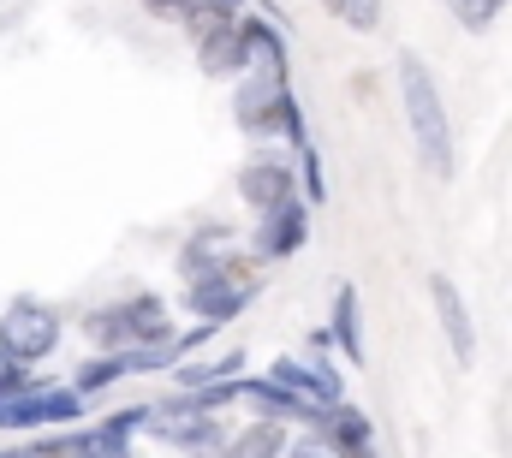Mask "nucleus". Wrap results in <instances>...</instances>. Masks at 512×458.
<instances>
[{
  "label": "nucleus",
  "instance_id": "f257e3e1",
  "mask_svg": "<svg viewBox=\"0 0 512 458\" xmlns=\"http://www.w3.org/2000/svg\"><path fill=\"white\" fill-rule=\"evenodd\" d=\"M399 108H405V125H411V143H417V161L429 179H453V125H447V102L429 78V66L399 48Z\"/></svg>",
  "mask_w": 512,
  "mask_h": 458
},
{
  "label": "nucleus",
  "instance_id": "f03ea898",
  "mask_svg": "<svg viewBox=\"0 0 512 458\" xmlns=\"http://www.w3.org/2000/svg\"><path fill=\"white\" fill-rule=\"evenodd\" d=\"M256 298H262V262H256L251 250H233L215 274H203V280L185 286V310L203 328H227L233 316L251 310Z\"/></svg>",
  "mask_w": 512,
  "mask_h": 458
},
{
  "label": "nucleus",
  "instance_id": "7ed1b4c3",
  "mask_svg": "<svg viewBox=\"0 0 512 458\" xmlns=\"http://www.w3.org/2000/svg\"><path fill=\"white\" fill-rule=\"evenodd\" d=\"M173 316L155 292H137V298H120V304H102V310H84V340L96 351H143V345L173 340Z\"/></svg>",
  "mask_w": 512,
  "mask_h": 458
},
{
  "label": "nucleus",
  "instance_id": "20e7f679",
  "mask_svg": "<svg viewBox=\"0 0 512 458\" xmlns=\"http://www.w3.org/2000/svg\"><path fill=\"white\" fill-rule=\"evenodd\" d=\"M90 417V399L72 381H30L24 393L0 399V435H60Z\"/></svg>",
  "mask_w": 512,
  "mask_h": 458
},
{
  "label": "nucleus",
  "instance_id": "39448f33",
  "mask_svg": "<svg viewBox=\"0 0 512 458\" xmlns=\"http://www.w3.org/2000/svg\"><path fill=\"white\" fill-rule=\"evenodd\" d=\"M149 435L161 447H179V453H191V458H227V441H233V429L215 411H203L191 393L149 405Z\"/></svg>",
  "mask_w": 512,
  "mask_h": 458
},
{
  "label": "nucleus",
  "instance_id": "423d86ee",
  "mask_svg": "<svg viewBox=\"0 0 512 458\" xmlns=\"http://www.w3.org/2000/svg\"><path fill=\"white\" fill-rule=\"evenodd\" d=\"M60 334H66V322H60V310L42 304V298H18V304H6V316H0V345H6L18 363H30V369L60 351Z\"/></svg>",
  "mask_w": 512,
  "mask_h": 458
},
{
  "label": "nucleus",
  "instance_id": "0eeeda50",
  "mask_svg": "<svg viewBox=\"0 0 512 458\" xmlns=\"http://www.w3.org/2000/svg\"><path fill=\"white\" fill-rule=\"evenodd\" d=\"M268 381H280L286 393H298L304 405H322V411L346 405V375L334 369L328 351H292V357H274V363H268Z\"/></svg>",
  "mask_w": 512,
  "mask_h": 458
},
{
  "label": "nucleus",
  "instance_id": "6e6552de",
  "mask_svg": "<svg viewBox=\"0 0 512 458\" xmlns=\"http://www.w3.org/2000/svg\"><path fill=\"white\" fill-rule=\"evenodd\" d=\"M233 191H239V203H245V209L268 215V209H280V203L304 197V191H298V161H286V149H274V155H251V161L239 167Z\"/></svg>",
  "mask_w": 512,
  "mask_h": 458
},
{
  "label": "nucleus",
  "instance_id": "1a4fd4ad",
  "mask_svg": "<svg viewBox=\"0 0 512 458\" xmlns=\"http://www.w3.org/2000/svg\"><path fill=\"white\" fill-rule=\"evenodd\" d=\"M304 244H310V203H304V197H292V203H280V209L256 215L251 256L262 262V268H274V262H292Z\"/></svg>",
  "mask_w": 512,
  "mask_h": 458
},
{
  "label": "nucleus",
  "instance_id": "9d476101",
  "mask_svg": "<svg viewBox=\"0 0 512 458\" xmlns=\"http://www.w3.org/2000/svg\"><path fill=\"white\" fill-rule=\"evenodd\" d=\"M429 298H435V322H441V334H447L453 363L471 369V363H477V322H471V310H465V292H459L447 274H429Z\"/></svg>",
  "mask_w": 512,
  "mask_h": 458
},
{
  "label": "nucleus",
  "instance_id": "9b49d317",
  "mask_svg": "<svg viewBox=\"0 0 512 458\" xmlns=\"http://www.w3.org/2000/svg\"><path fill=\"white\" fill-rule=\"evenodd\" d=\"M328 334H334V351L358 369L370 351H364V298H358V286L352 280H340L334 286V310H328Z\"/></svg>",
  "mask_w": 512,
  "mask_h": 458
},
{
  "label": "nucleus",
  "instance_id": "f8f14e48",
  "mask_svg": "<svg viewBox=\"0 0 512 458\" xmlns=\"http://www.w3.org/2000/svg\"><path fill=\"white\" fill-rule=\"evenodd\" d=\"M322 435L340 447V458H382L376 453V423L346 399V405H334L328 417H322Z\"/></svg>",
  "mask_w": 512,
  "mask_h": 458
},
{
  "label": "nucleus",
  "instance_id": "ddd939ff",
  "mask_svg": "<svg viewBox=\"0 0 512 458\" xmlns=\"http://www.w3.org/2000/svg\"><path fill=\"white\" fill-rule=\"evenodd\" d=\"M239 42H245V72L286 78V36L268 18H239Z\"/></svg>",
  "mask_w": 512,
  "mask_h": 458
},
{
  "label": "nucleus",
  "instance_id": "4468645a",
  "mask_svg": "<svg viewBox=\"0 0 512 458\" xmlns=\"http://www.w3.org/2000/svg\"><path fill=\"white\" fill-rule=\"evenodd\" d=\"M197 66H203L209 78H245L239 18H233V24H221V30H209V36H197Z\"/></svg>",
  "mask_w": 512,
  "mask_h": 458
},
{
  "label": "nucleus",
  "instance_id": "2eb2a0df",
  "mask_svg": "<svg viewBox=\"0 0 512 458\" xmlns=\"http://www.w3.org/2000/svg\"><path fill=\"white\" fill-rule=\"evenodd\" d=\"M245 375V351L233 345V351H215V357H185L179 369H173V381L185 387V393H203V387H221V381H239Z\"/></svg>",
  "mask_w": 512,
  "mask_h": 458
},
{
  "label": "nucleus",
  "instance_id": "dca6fc26",
  "mask_svg": "<svg viewBox=\"0 0 512 458\" xmlns=\"http://www.w3.org/2000/svg\"><path fill=\"white\" fill-rule=\"evenodd\" d=\"M286 447H292V429H286V423H274V417H251L245 429H233L227 458H286Z\"/></svg>",
  "mask_w": 512,
  "mask_h": 458
},
{
  "label": "nucleus",
  "instance_id": "f3484780",
  "mask_svg": "<svg viewBox=\"0 0 512 458\" xmlns=\"http://www.w3.org/2000/svg\"><path fill=\"white\" fill-rule=\"evenodd\" d=\"M227 256H233V232H227V227H203L197 238H185V256H179L185 286H191V280H203V274H215Z\"/></svg>",
  "mask_w": 512,
  "mask_h": 458
},
{
  "label": "nucleus",
  "instance_id": "a211bd4d",
  "mask_svg": "<svg viewBox=\"0 0 512 458\" xmlns=\"http://www.w3.org/2000/svg\"><path fill=\"white\" fill-rule=\"evenodd\" d=\"M126 381V357L120 351H90L84 363H78V375H72V387L84 393V399H102L108 387H120Z\"/></svg>",
  "mask_w": 512,
  "mask_h": 458
},
{
  "label": "nucleus",
  "instance_id": "6ab92c4d",
  "mask_svg": "<svg viewBox=\"0 0 512 458\" xmlns=\"http://www.w3.org/2000/svg\"><path fill=\"white\" fill-rule=\"evenodd\" d=\"M292 161H298V185H304V203H328V173H322V155H316V143H304Z\"/></svg>",
  "mask_w": 512,
  "mask_h": 458
},
{
  "label": "nucleus",
  "instance_id": "aec40b11",
  "mask_svg": "<svg viewBox=\"0 0 512 458\" xmlns=\"http://www.w3.org/2000/svg\"><path fill=\"white\" fill-rule=\"evenodd\" d=\"M286 458H340V447H334L322 429H292V447H286Z\"/></svg>",
  "mask_w": 512,
  "mask_h": 458
},
{
  "label": "nucleus",
  "instance_id": "412c9836",
  "mask_svg": "<svg viewBox=\"0 0 512 458\" xmlns=\"http://www.w3.org/2000/svg\"><path fill=\"white\" fill-rule=\"evenodd\" d=\"M30 381H36V375H30V363H18V357L0 345V399H6V393H24Z\"/></svg>",
  "mask_w": 512,
  "mask_h": 458
},
{
  "label": "nucleus",
  "instance_id": "4be33fe9",
  "mask_svg": "<svg viewBox=\"0 0 512 458\" xmlns=\"http://www.w3.org/2000/svg\"><path fill=\"white\" fill-rule=\"evenodd\" d=\"M340 18L352 30H376L382 24V0H340Z\"/></svg>",
  "mask_w": 512,
  "mask_h": 458
},
{
  "label": "nucleus",
  "instance_id": "5701e85b",
  "mask_svg": "<svg viewBox=\"0 0 512 458\" xmlns=\"http://www.w3.org/2000/svg\"><path fill=\"white\" fill-rule=\"evenodd\" d=\"M24 458H72V453H66V441H60V435H42L36 447H24Z\"/></svg>",
  "mask_w": 512,
  "mask_h": 458
},
{
  "label": "nucleus",
  "instance_id": "b1692460",
  "mask_svg": "<svg viewBox=\"0 0 512 458\" xmlns=\"http://www.w3.org/2000/svg\"><path fill=\"white\" fill-rule=\"evenodd\" d=\"M143 6H149L155 18H185V12H191L197 0H143Z\"/></svg>",
  "mask_w": 512,
  "mask_h": 458
},
{
  "label": "nucleus",
  "instance_id": "393cba45",
  "mask_svg": "<svg viewBox=\"0 0 512 458\" xmlns=\"http://www.w3.org/2000/svg\"><path fill=\"white\" fill-rule=\"evenodd\" d=\"M197 6H203V12H221V18H239L245 0H197Z\"/></svg>",
  "mask_w": 512,
  "mask_h": 458
},
{
  "label": "nucleus",
  "instance_id": "a878e982",
  "mask_svg": "<svg viewBox=\"0 0 512 458\" xmlns=\"http://www.w3.org/2000/svg\"><path fill=\"white\" fill-rule=\"evenodd\" d=\"M489 6H495V12H501V6H507V0H489Z\"/></svg>",
  "mask_w": 512,
  "mask_h": 458
}]
</instances>
